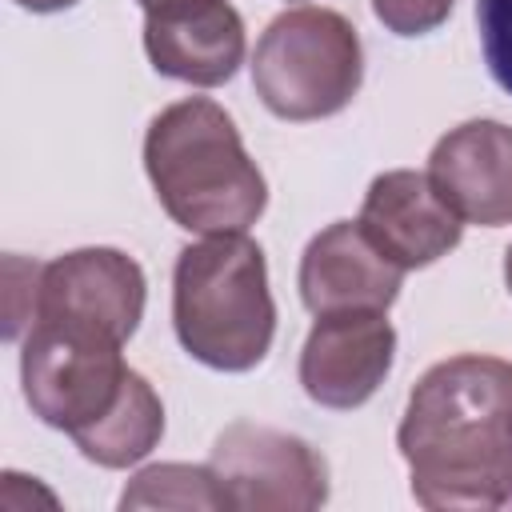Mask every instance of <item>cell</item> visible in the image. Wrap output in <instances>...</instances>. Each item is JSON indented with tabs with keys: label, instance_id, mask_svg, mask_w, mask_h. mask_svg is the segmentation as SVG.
<instances>
[{
	"label": "cell",
	"instance_id": "19",
	"mask_svg": "<svg viewBox=\"0 0 512 512\" xmlns=\"http://www.w3.org/2000/svg\"><path fill=\"white\" fill-rule=\"evenodd\" d=\"M164 4H180V0H140V8H144V12H152V8H164Z\"/></svg>",
	"mask_w": 512,
	"mask_h": 512
},
{
	"label": "cell",
	"instance_id": "15",
	"mask_svg": "<svg viewBox=\"0 0 512 512\" xmlns=\"http://www.w3.org/2000/svg\"><path fill=\"white\" fill-rule=\"evenodd\" d=\"M476 28L492 80L512 92V0H476Z\"/></svg>",
	"mask_w": 512,
	"mask_h": 512
},
{
	"label": "cell",
	"instance_id": "1",
	"mask_svg": "<svg viewBox=\"0 0 512 512\" xmlns=\"http://www.w3.org/2000/svg\"><path fill=\"white\" fill-rule=\"evenodd\" d=\"M396 448L420 508L512 504V360L460 352L432 364L408 396Z\"/></svg>",
	"mask_w": 512,
	"mask_h": 512
},
{
	"label": "cell",
	"instance_id": "13",
	"mask_svg": "<svg viewBox=\"0 0 512 512\" xmlns=\"http://www.w3.org/2000/svg\"><path fill=\"white\" fill-rule=\"evenodd\" d=\"M160 436H164V404H160L156 388L132 368L124 376L116 404L100 420H92L88 428L72 432L80 456L100 464V468L140 464L160 444Z\"/></svg>",
	"mask_w": 512,
	"mask_h": 512
},
{
	"label": "cell",
	"instance_id": "10",
	"mask_svg": "<svg viewBox=\"0 0 512 512\" xmlns=\"http://www.w3.org/2000/svg\"><path fill=\"white\" fill-rule=\"evenodd\" d=\"M400 280L404 268L368 240L360 220L328 224L300 256V300L312 316L388 312L400 296Z\"/></svg>",
	"mask_w": 512,
	"mask_h": 512
},
{
	"label": "cell",
	"instance_id": "18",
	"mask_svg": "<svg viewBox=\"0 0 512 512\" xmlns=\"http://www.w3.org/2000/svg\"><path fill=\"white\" fill-rule=\"evenodd\" d=\"M504 284H508V292H512V244H508V252H504Z\"/></svg>",
	"mask_w": 512,
	"mask_h": 512
},
{
	"label": "cell",
	"instance_id": "7",
	"mask_svg": "<svg viewBox=\"0 0 512 512\" xmlns=\"http://www.w3.org/2000/svg\"><path fill=\"white\" fill-rule=\"evenodd\" d=\"M144 300H148L144 268L120 248L96 244L40 264L32 320H60L124 344L140 328Z\"/></svg>",
	"mask_w": 512,
	"mask_h": 512
},
{
	"label": "cell",
	"instance_id": "3",
	"mask_svg": "<svg viewBox=\"0 0 512 512\" xmlns=\"http://www.w3.org/2000/svg\"><path fill=\"white\" fill-rule=\"evenodd\" d=\"M172 324L184 352L216 372L256 368L276 336L268 264L244 232L204 236L176 256Z\"/></svg>",
	"mask_w": 512,
	"mask_h": 512
},
{
	"label": "cell",
	"instance_id": "2",
	"mask_svg": "<svg viewBox=\"0 0 512 512\" xmlns=\"http://www.w3.org/2000/svg\"><path fill=\"white\" fill-rule=\"evenodd\" d=\"M144 172L160 208L200 236L248 232L268 208L264 172L232 116L208 96L176 100L148 124Z\"/></svg>",
	"mask_w": 512,
	"mask_h": 512
},
{
	"label": "cell",
	"instance_id": "17",
	"mask_svg": "<svg viewBox=\"0 0 512 512\" xmlns=\"http://www.w3.org/2000/svg\"><path fill=\"white\" fill-rule=\"evenodd\" d=\"M16 4L28 8V12H64V8H72L80 0H16Z\"/></svg>",
	"mask_w": 512,
	"mask_h": 512
},
{
	"label": "cell",
	"instance_id": "9",
	"mask_svg": "<svg viewBox=\"0 0 512 512\" xmlns=\"http://www.w3.org/2000/svg\"><path fill=\"white\" fill-rule=\"evenodd\" d=\"M360 228L404 272L436 264L464 236V220L436 192L428 172H412V168L380 172L368 184L360 204Z\"/></svg>",
	"mask_w": 512,
	"mask_h": 512
},
{
	"label": "cell",
	"instance_id": "12",
	"mask_svg": "<svg viewBox=\"0 0 512 512\" xmlns=\"http://www.w3.org/2000/svg\"><path fill=\"white\" fill-rule=\"evenodd\" d=\"M428 180L464 224H512V128L500 120L448 128L428 156Z\"/></svg>",
	"mask_w": 512,
	"mask_h": 512
},
{
	"label": "cell",
	"instance_id": "14",
	"mask_svg": "<svg viewBox=\"0 0 512 512\" xmlns=\"http://www.w3.org/2000/svg\"><path fill=\"white\" fill-rule=\"evenodd\" d=\"M120 508H228V500L208 464H152L132 476Z\"/></svg>",
	"mask_w": 512,
	"mask_h": 512
},
{
	"label": "cell",
	"instance_id": "16",
	"mask_svg": "<svg viewBox=\"0 0 512 512\" xmlns=\"http://www.w3.org/2000/svg\"><path fill=\"white\" fill-rule=\"evenodd\" d=\"M456 0H372L376 20L396 36H428L436 32Z\"/></svg>",
	"mask_w": 512,
	"mask_h": 512
},
{
	"label": "cell",
	"instance_id": "6",
	"mask_svg": "<svg viewBox=\"0 0 512 512\" xmlns=\"http://www.w3.org/2000/svg\"><path fill=\"white\" fill-rule=\"evenodd\" d=\"M208 468L232 512H312L328 500L324 456L308 440L252 420L216 436Z\"/></svg>",
	"mask_w": 512,
	"mask_h": 512
},
{
	"label": "cell",
	"instance_id": "5",
	"mask_svg": "<svg viewBox=\"0 0 512 512\" xmlns=\"http://www.w3.org/2000/svg\"><path fill=\"white\" fill-rule=\"evenodd\" d=\"M120 348V340L88 328L32 320L20 352V384L32 416L68 436L100 420L128 376Z\"/></svg>",
	"mask_w": 512,
	"mask_h": 512
},
{
	"label": "cell",
	"instance_id": "8",
	"mask_svg": "<svg viewBox=\"0 0 512 512\" xmlns=\"http://www.w3.org/2000/svg\"><path fill=\"white\" fill-rule=\"evenodd\" d=\"M396 360V332L384 312L316 316L300 348V384L320 408H360L384 384Z\"/></svg>",
	"mask_w": 512,
	"mask_h": 512
},
{
	"label": "cell",
	"instance_id": "4",
	"mask_svg": "<svg viewBox=\"0 0 512 512\" xmlns=\"http://www.w3.org/2000/svg\"><path fill=\"white\" fill-rule=\"evenodd\" d=\"M364 80V48L332 8H288L256 40L252 88L280 120H324L344 112Z\"/></svg>",
	"mask_w": 512,
	"mask_h": 512
},
{
	"label": "cell",
	"instance_id": "11",
	"mask_svg": "<svg viewBox=\"0 0 512 512\" xmlns=\"http://www.w3.org/2000/svg\"><path fill=\"white\" fill-rule=\"evenodd\" d=\"M144 52L160 76L216 88L244 64V20L228 0H180L144 12Z\"/></svg>",
	"mask_w": 512,
	"mask_h": 512
}]
</instances>
